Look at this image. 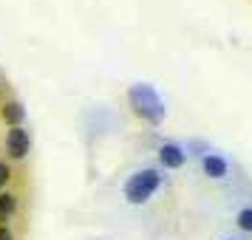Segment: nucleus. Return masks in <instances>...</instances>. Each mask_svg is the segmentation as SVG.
Wrapping results in <instances>:
<instances>
[{"label": "nucleus", "instance_id": "6e6552de", "mask_svg": "<svg viewBox=\"0 0 252 240\" xmlns=\"http://www.w3.org/2000/svg\"><path fill=\"white\" fill-rule=\"evenodd\" d=\"M235 223H238L241 232H252V206L250 209H241L238 217H235Z\"/></svg>", "mask_w": 252, "mask_h": 240}, {"label": "nucleus", "instance_id": "7ed1b4c3", "mask_svg": "<svg viewBox=\"0 0 252 240\" xmlns=\"http://www.w3.org/2000/svg\"><path fill=\"white\" fill-rule=\"evenodd\" d=\"M6 150H9L12 159H26V156H29V150H32V136H29V130H26L23 125L12 127V130L6 133Z\"/></svg>", "mask_w": 252, "mask_h": 240}, {"label": "nucleus", "instance_id": "1a4fd4ad", "mask_svg": "<svg viewBox=\"0 0 252 240\" xmlns=\"http://www.w3.org/2000/svg\"><path fill=\"white\" fill-rule=\"evenodd\" d=\"M9 178H12L9 164H6V161H0V187H6V184H9Z\"/></svg>", "mask_w": 252, "mask_h": 240}, {"label": "nucleus", "instance_id": "9d476101", "mask_svg": "<svg viewBox=\"0 0 252 240\" xmlns=\"http://www.w3.org/2000/svg\"><path fill=\"white\" fill-rule=\"evenodd\" d=\"M0 240H14V238H12V232H9L6 226H0Z\"/></svg>", "mask_w": 252, "mask_h": 240}, {"label": "nucleus", "instance_id": "0eeeda50", "mask_svg": "<svg viewBox=\"0 0 252 240\" xmlns=\"http://www.w3.org/2000/svg\"><path fill=\"white\" fill-rule=\"evenodd\" d=\"M14 209H17V198L12 192H0V226L14 215Z\"/></svg>", "mask_w": 252, "mask_h": 240}, {"label": "nucleus", "instance_id": "39448f33", "mask_svg": "<svg viewBox=\"0 0 252 240\" xmlns=\"http://www.w3.org/2000/svg\"><path fill=\"white\" fill-rule=\"evenodd\" d=\"M204 172L210 175V178H224V175L229 172L227 159H221V156H216V153L204 156Z\"/></svg>", "mask_w": 252, "mask_h": 240}, {"label": "nucleus", "instance_id": "423d86ee", "mask_svg": "<svg viewBox=\"0 0 252 240\" xmlns=\"http://www.w3.org/2000/svg\"><path fill=\"white\" fill-rule=\"evenodd\" d=\"M0 113H3V122H6V125L20 127V125H23V119H26V107L20 102H6Z\"/></svg>", "mask_w": 252, "mask_h": 240}, {"label": "nucleus", "instance_id": "f03ea898", "mask_svg": "<svg viewBox=\"0 0 252 240\" xmlns=\"http://www.w3.org/2000/svg\"><path fill=\"white\" fill-rule=\"evenodd\" d=\"M161 178H164V175H161L156 167H145V170L133 172L125 184L127 204H145V201H150V195L161 187Z\"/></svg>", "mask_w": 252, "mask_h": 240}, {"label": "nucleus", "instance_id": "f257e3e1", "mask_svg": "<svg viewBox=\"0 0 252 240\" xmlns=\"http://www.w3.org/2000/svg\"><path fill=\"white\" fill-rule=\"evenodd\" d=\"M127 102H130V107H133L142 119H148V122H161V119H164V102L159 99V93L153 91L148 82L133 85V88L127 91Z\"/></svg>", "mask_w": 252, "mask_h": 240}, {"label": "nucleus", "instance_id": "20e7f679", "mask_svg": "<svg viewBox=\"0 0 252 240\" xmlns=\"http://www.w3.org/2000/svg\"><path fill=\"white\" fill-rule=\"evenodd\" d=\"M184 150L179 147V144H161L159 147V161H161V167H167V170H179L184 164Z\"/></svg>", "mask_w": 252, "mask_h": 240}]
</instances>
